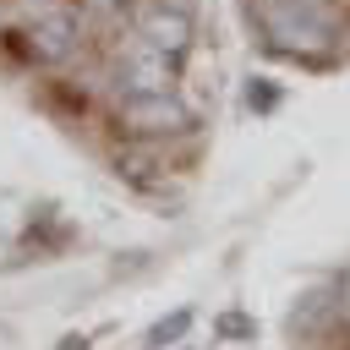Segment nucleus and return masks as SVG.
<instances>
[{"mask_svg": "<svg viewBox=\"0 0 350 350\" xmlns=\"http://www.w3.org/2000/svg\"><path fill=\"white\" fill-rule=\"evenodd\" d=\"M126 142H142V148H159V142H175V137H191L197 115L180 93H142V98H120L115 109Z\"/></svg>", "mask_w": 350, "mask_h": 350, "instance_id": "obj_1", "label": "nucleus"}, {"mask_svg": "<svg viewBox=\"0 0 350 350\" xmlns=\"http://www.w3.org/2000/svg\"><path fill=\"white\" fill-rule=\"evenodd\" d=\"M262 33L279 55H295V60H328V44H334V27L317 16V5H295V0H268L262 5Z\"/></svg>", "mask_w": 350, "mask_h": 350, "instance_id": "obj_2", "label": "nucleus"}, {"mask_svg": "<svg viewBox=\"0 0 350 350\" xmlns=\"http://www.w3.org/2000/svg\"><path fill=\"white\" fill-rule=\"evenodd\" d=\"M131 33L148 44V49H159L164 60H186L191 55V44H197V22H191V11L186 5H170V0H142L137 5V16H131Z\"/></svg>", "mask_w": 350, "mask_h": 350, "instance_id": "obj_3", "label": "nucleus"}, {"mask_svg": "<svg viewBox=\"0 0 350 350\" xmlns=\"http://www.w3.org/2000/svg\"><path fill=\"white\" fill-rule=\"evenodd\" d=\"M77 49H82V16H77L71 5H49V11L33 16V27H27V55H33L38 66H66Z\"/></svg>", "mask_w": 350, "mask_h": 350, "instance_id": "obj_4", "label": "nucleus"}, {"mask_svg": "<svg viewBox=\"0 0 350 350\" xmlns=\"http://www.w3.org/2000/svg\"><path fill=\"white\" fill-rule=\"evenodd\" d=\"M142 93H175V60H164L131 33V44L120 49V98H142Z\"/></svg>", "mask_w": 350, "mask_h": 350, "instance_id": "obj_5", "label": "nucleus"}, {"mask_svg": "<svg viewBox=\"0 0 350 350\" xmlns=\"http://www.w3.org/2000/svg\"><path fill=\"white\" fill-rule=\"evenodd\" d=\"M109 164H115V175H120V180H131V186H148V180L159 175V159H153V153H142L137 142H131V148H120Z\"/></svg>", "mask_w": 350, "mask_h": 350, "instance_id": "obj_6", "label": "nucleus"}, {"mask_svg": "<svg viewBox=\"0 0 350 350\" xmlns=\"http://www.w3.org/2000/svg\"><path fill=\"white\" fill-rule=\"evenodd\" d=\"M191 328V306H180V312H170V317H159L153 328H148V350H170L180 334Z\"/></svg>", "mask_w": 350, "mask_h": 350, "instance_id": "obj_7", "label": "nucleus"}, {"mask_svg": "<svg viewBox=\"0 0 350 350\" xmlns=\"http://www.w3.org/2000/svg\"><path fill=\"white\" fill-rule=\"evenodd\" d=\"M60 350H88V339H77V334H71V339H60Z\"/></svg>", "mask_w": 350, "mask_h": 350, "instance_id": "obj_8", "label": "nucleus"}, {"mask_svg": "<svg viewBox=\"0 0 350 350\" xmlns=\"http://www.w3.org/2000/svg\"><path fill=\"white\" fill-rule=\"evenodd\" d=\"M295 5H323V0H295Z\"/></svg>", "mask_w": 350, "mask_h": 350, "instance_id": "obj_9", "label": "nucleus"}, {"mask_svg": "<svg viewBox=\"0 0 350 350\" xmlns=\"http://www.w3.org/2000/svg\"><path fill=\"white\" fill-rule=\"evenodd\" d=\"M345 301H350V279H345Z\"/></svg>", "mask_w": 350, "mask_h": 350, "instance_id": "obj_10", "label": "nucleus"}]
</instances>
